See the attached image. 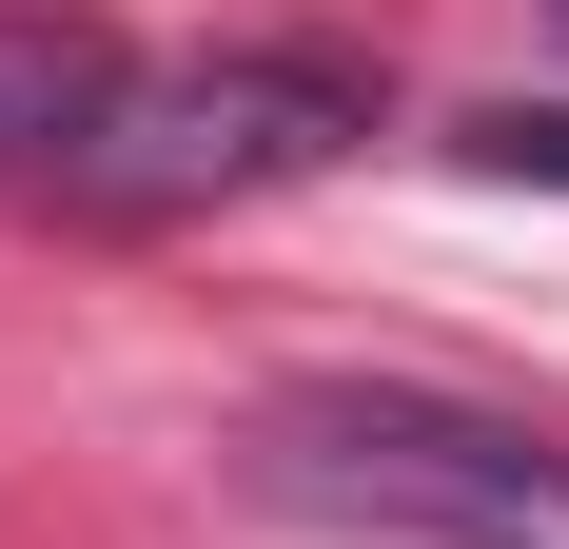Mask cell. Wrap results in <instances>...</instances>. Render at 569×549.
I'll return each instance as SVG.
<instances>
[{
  "label": "cell",
  "mask_w": 569,
  "mask_h": 549,
  "mask_svg": "<svg viewBox=\"0 0 569 549\" xmlns=\"http://www.w3.org/2000/svg\"><path fill=\"white\" fill-rule=\"evenodd\" d=\"M276 491L353 510V530H412V549H569V451L530 412H471V392H412V373H315L256 412Z\"/></svg>",
  "instance_id": "1"
},
{
  "label": "cell",
  "mask_w": 569,
  "mask_h": 549,
  "mask_svg": "<svg viewBox=\"0 0 569 549\" xmlns=\"http://www.w3.org/2000/svg\"><path fill=\"white\" fill-rule=\"evenodd\" d=\"M118 79H138V59H118L99 20H59V0H0V197H20V177L59 197V158L99 138V99H118Z\"/></svg>",
  "instance_id": "3"
},
{
  "label": "cell",
  "mask_w": 569,
  "mask_h": 549,
  "mask_svg": "<svg viewBox=\"0 0 569 549\" xmlns=\"http://www.w3.org/2000/svg\"><path fill=\"white\" fill-rule=\"evenodd\" d=\"M373 138V59L335 40H217V59H158L118 79L99 138L59 158V217H197V197H276V177L353 158Z\"/></svg>",
  "instance_id": "2"
},
{
  "label": "cell",
  "mask_w": 569,
  "mask_h": 549,
  "mask_svg": "<svg viewBox=\"0 0 569 549\" xmlns=\"http://www.w3.org/2000/svg\"><path fill=\"white\" fill-rule=\"evenodd\" d=\"M452 158H471V177H550V197H569V99H491Z\"/></svg>",
  "instance_id": "4"
}]
</instances>
